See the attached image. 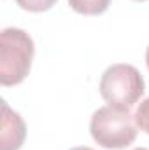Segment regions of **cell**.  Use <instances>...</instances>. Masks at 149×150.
<instances>
[{"instance_id": "9", "label": "cell", "mask_w": 149, "mask_h": 150, "mask_svg": "<svg viewBox=\"0 0 149 150\" xmlns=\"http://www.w3.org/2000/svg\"><path fill=\"white\" fill-rule=\"evenodd\" d=\"M70 150H93V149H90V147H74Z\"/></svg>"}, {"instance_id": "8", "label": "cell", "mask_w": 149, "mask_h": 150, "mask_svg": "<svg viewBox=\"0 0 149 150\" xmlns=\"http://www.w3.org/2000/svg\"><path fill=\"white\" fill-rule=\"evenodd\" d=\"M146 65H148V68H149V45H148V49H146Z\"/></svg>"}, {"instance_id": "3", "label": "cell", "mask_w": 149, "mask_h": 150, "mask_svg": "<svg viewBox=\"0 0 149 150\" xmlns=\"http://www.w3.org/2000/svg\"><path fill=\"white\" fill-rule=\"evenodd\" d=\"M146 84L133 65L116 63L105 68L100 79L102 98L116 108L130 110L144 94Z\"/></svg>"}, {"instance_id": "5", "label": "cell", "mask_w": 149, "mask_h": 150, "mask_svg": "<svg viewBox=\"0 0 149 150\" xmlns=\"http://www.w3.org/2000/svg\"><path fill=\"white\" fill-rule=\"evenodd\" d=\"M69 4L79 14L97 16V14H102L109 9L111 0H69Z\"/></svg>"}, {"instance_id": "4", "label": "cell", "mask_w": 149, "mask_h": 150, "mask_svg": "<svg viewBox=\"0 0 149 150\" xmlns=\"http://www.w3.org/2000/svg\"><path fill=\"white\" fill-rule=\"evenodd\" d=\"M27 138V126L21 115L2 101V131H0V150H19Z\"/></svg>"}, {"instance_id": "7", "label": "cell", "mask_w": 149, "mask_h": 150, "mask_svg": "<svg viewBox=\"0 0 149 150\" xmlns=\"http://www.w3.org/2000/svg\"><path fill=\"white\" fill-rule=\"evenodd\" d=\"M135 122L140 131L149 134V98H146L135 110Z\"/></svg>"}, {"instance_id": "10", "label": "cell", "mask_w": 149, "mask_h": 150, "mask_svg": "<svg viewBox=\"0 0 149 150\" xmlns=\"http://www.w3.org/2000/svg\"><path fill=\"white\" fill-rule=\"evenodd\" d=\"M133 150H149V149H144V147H139V149H133Z\"/></svg>"}, {"instance_id": "1", "label": "cell", "mask_w": 149, "mask_h": 150, "mask_svg": "<svg viewBox=\"0 0 149 150\" xmlns=\"http://www.w3.org/2000/svg\"><path fill=\"white\" fill-rule=\"evenodd\" d=\"M35 45L21 28H4L0 33V84L16 86L27 79L32 68Z\"/></svg>"}, {"instance_id": "2", "label": "cell", "mask_w": 149, "mask_h": 150, "mask_svg": "<svg viewBox=\"0 0 149 150\" xmlns=\"http://www.w3.org/2000/svg\"><path fill=\"white\" fill-rule=\"evenodd\" d=\"M91 138L104 149L121 150L132 145L137 138L135 115L130 110L116 107H100L90 120Z\"/></svg>"}, {"instance_id": "11", "label": "cell", "mask_w": 149, "mask_h": 150, "mask_svg": "<svg viewBox=\"0 0 149 150\" xmlns=\"http://www.w3.org/2000/svg\"><path fill=\"white\" fill-rule=\"evenodd\" d=\"M139 2H144V0H139Z\"/></svg>"}, {"instance_id": "6", "label": "cell", "mask_w": 149, "mask_h": 150, "mask_svg": "<svg viewBox=\"0 0 149 150\" xmlns=\"http://www.w3.org/2000/svg\"><path fill=\"white\" fill-rule=\"evenodd\" d=\"M58 0H16V4L28 11V12H44V11H49Z\"/></svg>"}]
</instances>
